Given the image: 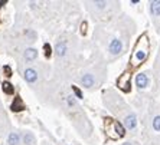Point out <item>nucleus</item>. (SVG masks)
<instances>
[{
	"label": "nucleus",
	"instance_id": "obj_3",
	"mask_svg": "<svg viewBox=\"0 0 160 145\" xmlns=\"http://www.w3.org/2000/svg\"><path fill=\"white\" fill-rule=\"evenodd\" d=\"M130 82H131V73L130 72H124L121 76H118L117 79V85L121 91L124 92H128L130 91Z\"/></svg>",
	"mask_w": 160,
	"mask_h": 145
},
{
	"label": "nucleus",
	"instance_id": "obj_16",
	"mask_svg": "<svg viewBox=\"0 0 160 145\" xmlns=\"http://www.w3.org/2000/svg\"><path fill=\"white\" fill-rule=\"evenodd\" d=\"M3 91L6 93H12V92H13V86H12V83H9V82H4V83H3Z\"/></svg>",
	"mask_w": 160,
	"mask_h": 145
},
{
	"label": "nucleus",
	"instance_id": "obj_5",
	"mask_svg": "<svg viewBox=\"0 0 160 145\" xmlns=\"http://www.w3.org/2000/svg\"><path fill=\"white\" fill-rule=\"evenodd\" d=\"M124 125H126L127 129L130 131H134L136 128H137V116H136V114H128V115L124 118Z\"/></svg>",
	"mask_w": 160,
	"mask_h": 145
},
{
	"label": "nucleus",
	"instance_id": "obj_12",
	"mask_svg": "<svg viewBox=\"0 0 160 145\" xmlns=\"http://www.w3.org/2000/svg\"><path fill=\"white\" fill-rule=\"evenodd\" d=\"M22 142L25 145H33L35 144V137L32 132H29V131H26V132H23L22 135Z\"/></svg>",
	"mask_w": 160,
	"mask_h": 145
},
{
	"label": "nucleus",
	"instance_id": "obj_6",
	"mask_svg": "<svg viewBox=\"0 0 160 145\" xmlns=\"http://www.w3.org/2000/svg\"><path fill=\"white\" fill-rule=\"evenodd\" d=\"M23 78H25V81H26L28 83H35V82L38 81V72L35 71L33 68H28V69H25V72H23Z\"/></svg>",
	"mask_w": 160,
	"mask_h": 145
},
{
	"label": "nucleus",
	"instance_id": "obj_4",
	"mask_svg": "<svg viewBox=\"0 0 160 145\" xmlns=\"http://www.w3.org/2000/svg\"><path fill=\"white\" fill-rule=\"evenodd\" d=\"M108 52L114 56L120 55V53L123 52V42H121V39H117V37L111 39L110 45H108Z\"/></svg>",
	"mask_w": 160,
	"mask_h": 145
},
{
	"label": "nucleus",
	"instance_id": "obj_21",
	"mask_svg": "<svg viewBox=\"0 0 160 145\" xmlns=\"http://www.w3.org/2000/svg\"><path fill=\"white\" fill-rule=\"evenodd\" d=\"M45 49H46V55H51V46L45 45Z\"/></svg>",
	"mask_w": 160,
	"mask_h": 145
},
{
	"label": "nucleus",
	"instance_id": "obj_15",
	"mask_svg": "<svg viewBox=\"0 0 160 145\" xmlns=\"http://www.w3.org/2000/svg\"><path fill=\"white\" fill-rule=\"evenodd\" d=\"M153 129L156 132H160V115L153 118Z\"/></svg>",
	"mask_w": 160,
	"mask_h": 145
},
{
	"label": "nucleus",
	"instance_id": "obj_7",
	"mask_svg": "<svg viewBox=\"0 0 160 145\" xmlns=\"http://www.w3.org/2000/svg\"><path fill=\"white\" fill-rule=\"evenodd\" d=\"M149 76L146 73H138L137 76H136V85L140 88V89H144V88H147V85H149Z\"/></svg>",
	"mask_w": 160,
	"mask_h": 145
},
{
	"label": "nucleus",
	"instance_id": "obj_10",
	"mask_svg": "<svg viewBox=\"0 0 160 145\" xmlns=\"http://www.w3.org/2000/svg\"><path fill=\"white\" fill-rule=\"evenodd\" d=\"M23 58H25L26 62H33L38 58V50L33 48H28L26 50H25V53H23Z\"/></svg>",
	"mask_w": 160,
	"mask_h": 145
},
{
	"label": "nucleus",
	"instance_id": "obj_14",
	"mask_svg": "<svg viewBox=\"0 0 160 145\" xmlns=\"http://www.w3.org/2000/svg\"><path fill=\"white\" fill-rule=\"evenodd\" d=\"M67 105H68V108H77V99L74 98V95L67 96Z\"/></svg>",
	"mask_w": 160,
	"mask_h": 145
},
{
	"label": "nucleus",
	"instance_id": "obj_17",
	"mask_svg": "<svg viewBox=\"0 0 160 145\" xmlns=\"http://www.w3.org/2000/svg\"><path fill=\"white\" fill-rule=\"evenodd\" d=\"M107 2H94V6L97 9H100V10H102V9H105L107 7Z\"/></svg>",
	"mask_w": 160,
	"mask_h": 145
},
{
	"label": "nucleus",
	"instance_id": "obj_20",
	"mask_svg": "<svg viewBox=\"0 0 160 145\" xmlns=\"http://www.w3.org/2000/svg\"><path fill=\"white\" fill-rule=\"evenodd\" d=\"M85 32H87V22H82L81 23V33L85 35Z\"/></svg>",
	"mask_w": 160,
	"mask_h": 145
},
{
	"label": "nucleus",
	"instance_id": "obj_22",
	"mask_svg": "<svg viewBox=\"0 0 160 145\" xmlns=\"http://www.w3.org/2000/svg\"><path fill=\"white\" fill-rule=\"evenodd\" d=\"M123 145H134V144H133V142H124Z\"/></svg>",
	"mask_w": 160,
	"mask_h": 145
},
{
	"label": "nucleus",
	"instance_id": "obj_13",
	"mask_svg": "<svg viewBox=\"0 0 160 145\" xmlns=\"http://www.w3.org/2000/svg\"><path fill=\"white\" fill-rule=\"evenodd\" d=\"M150 13L152 16H160V2H150Z\"/></svg>",
	"mask_w": 160,
	"mask_h": 145
},
{
	"label": "nucleus",
	"instance_id": "obj_11",
	"mask_svg": "<svg viewBox=\"0 0 160 145\" xmlns=\"http://www.w3.org/2000/svg\"><path fill=\"white\" fill-rule=\"evenodd\" d=\"M67 50H68V46H67L65 42H59V43L56 45V48H55V52H56V55L59 56V58H63V56L67 55Z\"/></svg>",
	"mask_w": 160,
	"mask_h": 145
},
{
	"label": "nucleus",
	"instance_id": "obj_18",
	"mask_svg": "<svg viewBox=\"0 0 160 145\" xmlns=\"http://www.w3.org/2000/svg\"><path fill=\"white\" fill-rule=\"evenodd\" d=\"M72 92L75 93V96L78 98V99H82V92L78 89V88H77V86H72Z\"/></svg>",
	"mask_w": 160,
	"mask_h": 145
},
{
	"label": "nucleus",
	"instance_id": "obj_8",
	"mask_svg": "<svg viewBox=\"0 0 160 145\" xmlns=\"http://www.w3.org/2000/svg\"><path fill=\"white\" fill-rule=\"evenodd\" d=\"M22 142V135L19 134L18 131H13L10 132L8 137V145H20Z\"/></svg>",
	"mask_w": 160,
	"mask_h": 145
},
{
	"label": "nucleus",
	"instance_id": "obj_19",
	"mask_svg": "<svg viewBox=\"0 0 160 145\" xmlns=\"http://www.w3.org/2000/svg\"><path fill=\"white\" fill-rule=\"evenodd\" d=\"M23 106H22V104H20V101L18 99V105H12V109L13 111H19V109H22Z\"/></svg>",
	"mask_w": 160,
	"mask_h": 145
},
{
	"label": "nucleus",
	"instance_id": "obj_2",
	"mask_svg": "<svg viewBox=\"0 0 160 145\" xmlns=\"http://www.w3.org/2000/svg\"><path fill=\"white\" fill-rule=\"evenodd\" d=\"M105 132L111 139H118V138L124 137V128L123 125L117 121H114L112 118H107L105 119Z\"/></svg>",
	"mask_w": 160,
	"mask_h": 145
},
{
	"label": "nucleus",
	"instance_id": "obj_9",
	"mask_svg": "<svg viewBox=\"0 0 160 145\" xmlns=\"http://www.w3.org/2000/svg\"><path fill=\"white\" fill-rule=\"evenodd\" d=\"M81 82L85 88H92V86L95 85V78H94L92 73H85V75H82Z\"/></svg>",
	"mask_w": 160,
	"mask_h": 145
},
{
	"label": "nucleus",
	"instance_id": "obj_1",
	"mask_svg": "<svg viewBox=\"0 0 160 145\" xmlns=\"http://www.w3.org/2000/svg\"><path fill=\"white\" fill-rule=\"evenodd\" d=\"M147 56H149V39L146 35H143V36L138 37L137 43H136L133 58H131V65L137 66L147 59Z\"/></svg>",
	"mask_w": 160,
	"mask_h": 145
}]
</instances>
